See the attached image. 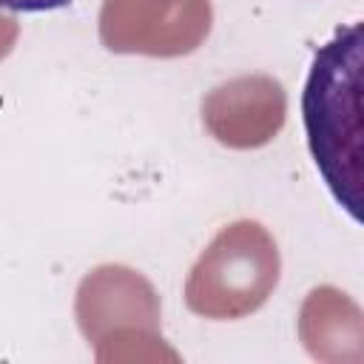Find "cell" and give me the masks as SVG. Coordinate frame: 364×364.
Returning a JSON list of instances; mask_svg holds the SVG:
<instances>
[{"mask_svg": "<svg viewBox=\"0 0 364 364\" xmlns=\"http://www.w3.org/2000/svg\"><path fill=\"white\" fill-rule=\"evenodd\" d=\"M310 156L333 199L358 222L361 205V23L324 43L310 63L301 94Z\"/></svg>", "mask_w": 364, "mask_h": 364, "instance_id": "6da1fadb", "label": "cell"}, {"mask_svg": "<svg viewBox=\"0 0 364 364\" xmlns=\"http://www.w3.org/2000/svg\"><path fill=\"white\" fill-rule=\"evenodd\" d=\"M68 3H74V0H0V9L34 14V11H54V9H63Z\"/></svg>", "mask_w": 364, "mask_h": 364, "instance_id": "7a4b0ae2", "label": "cell"}]
</instances>
